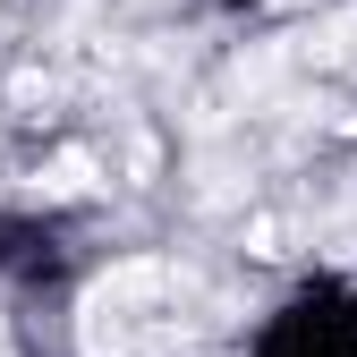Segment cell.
<instances>
[{"mask_svg":"<svg viewBox=\"0 0 357 357\" xmlns=\"http://www.w3.org/2000/svg\"><path fill=\"white\" fill-rule=\"evenodd\" d=\"M43 188H52V196H94V162H85V153H60L52 170H43Z\"/></svg>","mask_w":357,"mask_h":357,"instance_id":"obj_1","label":"cell"},{"mask_svg":"<svg viewBox=\"0 0 357 357\" xmlns=\"http://www.w3.org/2000/svg\"><path fill=\"white\" fill-rule=\"evenodd\" d=\"M324 60H349V68H357V17H349V26H340L332 43H324Z\"/></svg>","mask_w":357,"mask_h":357,"instance_id":"obj_2","label":"cell"}]
</instances>
